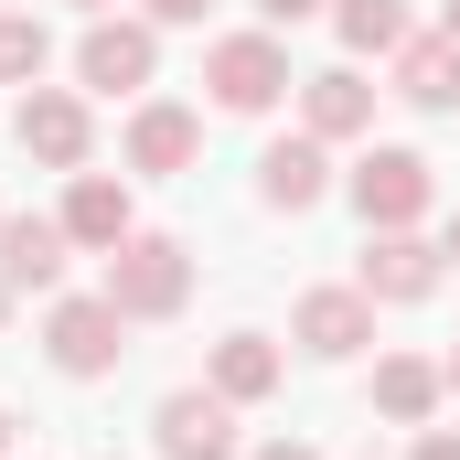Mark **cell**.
I'll use <instances>...</instances> for the list:
<instances>
[{"instance_id": "1", "label": "cell", "mask_w": 460, "mask_h": 460, "mask_svg": "<svg viewBox=\"0 0 460 460\" xmlns=\"http://www.w3.org/2000/svg\"><path fill=\"white\" fill-rule=\"evenodd\" d=\"M279 97H300V75H289V43H279L268 22L204 43V108L215 118H268Z\"/></svg>"}, {"instance_id": "2", "label": "cell", "mask_w": 460, "mask_h": 460, "mask_svg": "<svg viewBox=\"0 0 460 460\" xmlns=\"http://www.w3.org/2000/svg\"><path fill=\"white\" fill-rule=\"evenodd\" d=\"M128 332H139V322L118 311L108 289H54V300H43V364H54V375H75V385L118 375Z\"/></svg>"}, {"instance_id": "3", "label": "cell", "mask_w": 460, "mask_h": 460, "mask_svg": "<svg viewBox=\"0 0 460 460\" xmlns=\"http://www.w3.org/2000/svg\"><path fill=\"white\" fill-rule=\"evenodd\" d=\"M108 289L128 322H182V300H193V246L182 235H161V226H139L128 246H108Z\"/></svg>"}, {"instance_id": "4", "label": "cell", "mask_w": 460, "mask_h": 460, "mask_svg": "<svg viewBox=\"0 0 460 460\" xmlns=\"http://www.w3.org/2000/svg\"><path fill=\"white\" fill-rule=\"evenodd\" d=\"M75 86L139 108V97L161 86V22H150V11H97V22L75 32Z\"/></svg>"}, {"instance_id": "5", "label": "cell", "mask_w": 460, "mask_h": 460, "mask_svg": "<svg viewBox=\"0 0 460 460\" xmlns=\"http://www.w3.org/2000/svg\"><path fill=\"white\" fill-rule=\"evenodd\" d=\"M439 279H450L439 235H418V226H364V246H353V289H364L375 311H418V300H439Z\"/></svg>"}, {"instance_id": "6", "label": "cell", "mask_w": 460, "mask_h": 460, "mask_svg": "<svg viewBox=\"0 0 460 460\" xmlns=\"http://www.w3.org/2000/svg\"><path fill=\"white\" fill-rule=\"evenodd\" d=\"M343 193H353L364 226H429V204H439V161L407 150V139H375V150L343 172Z\"/></svg>"}, {"instance_id": "7", "label": "cell", "mask_w": 460, "mask_h": 460, "mask_svg": "<svg viewBox=\"0 0 460 460\" xmlns=\"http://www.w3.org/2000/svg\"><path fill=\"white\" fill-rule=\"evenodd\" d=\"M11 139H22L32 172H86V161H97V108H86V86H22Z\"/></svg>"}, {"instance_id": "8", "label": "cell", "mask_w": 460, "mask_h": 460, "mask_svg": "<svg viewBox=\"0 0 460 460\" xmlns=\"http://www.w3.org/2000/svg\"><path fill=\"white\" fill-rule=\"evenodd\" d=\"M118 161H128V182H182L193 161H204V108H182V97H139L128 108V139H118Z\"/></svg>"}, {"instance_id": "9", "label": "cell", "mask_w": 460, "mask_h": 460, "mask_svg": "<svg viewBox=\"0 0 460 460\" xmlns=\"http://www.w3.org/2000/svg\"><path fill=\"white\" fill-rule=\"evenodd\" d=\"M235 418H246V407H226L215 385H172V396L150 407V450H161V460H235V450H246Z\"/></svg>"}, {"instance_id": "10", "label": "cell", "mask_w": 460, "mask_h": 460, "mask_svg": "<svg viewBox=\"0 0 460 460\" xmlns=\"http://www.w3.org/2000/svg\"><path fill=\"white\" fill-rule=\"evenodd\" d=\"M332 139H311V128H289V139H268L257 150V204L268 215H311V204H332Z\"/></svg>"}, {"instance_id": "11", "label": "cell", "mask_w": 460, "mask_h": 460, "mask_svg": "<svg viewBox=\"0 0 460 460\" xmlns=\"http://www.w3.org/2000/svg\"><path fill=\"white\" fill-rule=\"evenodd\" d=\"M289 343L311 353V364H353V353L375 343V300L332 279V289H300V311H289Z\"/></svg>"}, {"instance_id": "12", "label": "cell", "mask_w": 460, "mask_h": 460, "mask_svg": "<svg viewBox=\"0 0 460 460\" xmlns=\"http://www.w3.org/2000/svg\"><path fill=\"white\" fill-rule=\"evenodd\" d=\"M65 235H75V257H108L139 235V204H128V172H65Z\"/></svg>"}, {"instance_id": "13", "label": "cell", "mask_w": 460, "mask_h": 460, "mask_svg": "<svg viewBox=\"0 0 460 460\" xmlns=\"http://www.w3.org/2000/svg\"><path fill=\"white\" fill-rule=\"evenodd\" d=\"M65 257H75V235H65V215H0V289L22 300H54L65 289Z\"/></svg>"}, {"instance_id": "14", "label": "cell", "mask_w": 460, "mask_h": 460, "mask_svg": "<svg viewBox=\"0 0 460 460\" xmlns=\"http://www.w3.org/2000/svg\"><path fill=\"white\" fill-rule=\"evenodd\" d=\"M364 407H375L385 429H439V407H450V375H439V353H375V385H364Z\"/></svg>"}, {"instance_id": "15", "label": "cell", "mask_w": 460, "mask_h": 460, "mask_svg": "<svg viewBox=\"0 0 460 460\" xmlns=\"http://www.w3.org/2000/svg\"><path fill=\"white\" fill-rule=\"evenodd\" d=\"M375 97H385V86H364V65L343 54V65H322V75H300V128L343 150V139H364V128H375Z\"/></svg>"}, {"instance_id": "16", "label": "cell", "mask_w": 460, "mask_h": 460, "mask_svg": "<svg viewBox=\"0 0 460 460\" xmlns=\"http://www.w3.org/2000/svg\"><path fill=\"white\" fill-rule=\"evenodd\" d=\"M385 97L450 118V108H460V43H450V32H407V43L385 54Z\"/></svg>"}, {"instance_id": "17", "label": "cell", "mask_w": 460, "mask_h": 460, "mask_svg": "<svg viewBox=\"0 0 460 460\" xmlns=\"http://www.w3.org/2000/svg\"><path fill=\"white\" fill-rule=\"evenodd\" d=\"M204 385H215L226 407H268V396L289 385V353L268 343V332H226V343H215V364H204Z\"/></svg>"}, {"instance_id": "18", "label": "cell", "mask_w": 460, "mask_h": 460, "mask_svg": "<svg viewBox=\"0 0 460 460\" xmlns=\"http://www.w3.org/2000/svg\"><path fill=\"white\" fill-rule=\"evenodd\" d=\"M332 32H343L353 65H364V54H396L418 22H407V0H332Z\"/></svg>"}, {"instance_id": "19", "label": "cell", "mask_w": 460, "mask_h": 460, "mask_svg": "<svg viewBox=\"0 0 460 460\" xmlns=\"http://www.w3.org/2000/svg\"><path fill=\"white\" fill-rule=\"evenodd\" d=\"M54 75V32L32 11H0V86H43Z\"/></svg>"}, {"instance_id": "20", "label": "cell", "mask_w": 460, "mask_h": 460, "mask_svg": "<svg viewBox=\"0 0 460 460\" xmlns=\"http://www.w3.org/2000/svg\"><path fill=\"white\" fill-rule=\"evenodd\" d=\"M322 11H332V0H257V22H268V32H300V22H322Z\"/></svg>"}, {"instance_id": "21", "label": "cell", "mask_w": 460, "mask_h": 460, "mask_svg": "<svg viewBox=\"0 0 460 460\" xmlns=\"http://www.w3.org/2000/svg\"><path fill=\"white\" fill-rule=\"evenodd\" d=\"M139 11H150L161 32H204V11H215V0H139Z\"/></svg>"}, {"instance_id": "22", "label": "cell", "mask_w": 460, "mask_h": 460, "mask_svg": "<svg viewBox=\"0 0 460 460\" xmlns=\"http://www.w3.org/2000/svg\"><path fill=\"white\" fill-rule=\"evenodd\" d=\"M407 460H460V429H418V450Z\"/></svg>"}, {"instance_id": "23", "label": "cell", "mask_w": 460, "mask_h": 460, "mask_svg": "<svg viewBox=\"0 0 460 460\" xmlns=\"http://www.w3.org/2000/svg\"><path fill=\"white\" fill-rule=\"evenodd\" d=\"M246 460H322V450H311V439H257Z\"/></svg>"}, {"instance_id": "24", "label": "cell", "mask_w": 460, "mask_h": 460, "mask_svg": "<svg viewBox=\"0 0 460 460\" xmlns=\"http://www.w3.org/2000/svg\"><path fill=\"white\" fill-rule=\"evenodd\" d=\"M439 257H450V268H460V204H450V226H439Z\"/></svg>"}, {"instance_id": "25", "label": "cell", "mask_w": 460, "mask_h": 460, "mask_svg": "<svg viewBox=\"0 0 460 460\" xmlns=\"http://www.w3.org/2000/svg\"><path fill=\"white\" fill-rule=\"evenodd\" d=\"M439 375H450V396H460V343H450V353H439Z\"/></svg>"}, {"instance_id": "26", "label": "cell", "mask_w": 460, "mask_h": 460, "mask_svg": "<svg viewBox=\"0 0 460 460\" xmlns=\"http://www.w3.org/2000/svg\"><path fill=\"white\" fill-rule=\"evenodd\" d=\"M0 460H22V450H11V407H0Z\"/></svg>"}, {"instance_id": "27", "label": "cell", "mask_w": 460, "mask_h": 460, "mask_svg": "<svg viewBox=\"0 0 460 460\" xmlns=\"http://www.w3.org/2000/svg\"><path fill=\"white\" fill-rule=\"evenodd\" d=\"M439 32H450V43H460V0H450V11H439Z\"/></svg>"}, {"instance_id": "28", "label": "cell", "mask_w": 460, "mask_h": 460, "mask_svg": "<svg viewBox=\"0 0 460 460\" xmlns=\"http://www.w3.org/2000/svg\"><path fill=\"white\" fill-rule=\"evenodd\" d=\"M75 11H86V22H97V11H118V0H75Z\"/></svg>"}, {"instance_id": "29", "label": "cell", "mask_w": 460, "mask_h": 460, "mask_svg": "<svg viewBox=\"0 0 460 460\" xmlns=\"http://www.w3.org/2000/svg\"><path fill=\"white\" fill-rule=\"evenodd\" d=\"M0 322H11V289H0Z\"/></svg>"}, {"instance_id": "30", "label": "cell", "mask_w": 460, "mask_h": 460, "mask_svg": "<svg viewBox=\"0 0 460 460\" xmlns=\"http://www.w3.org/2000/svg\"><path fill=\"white\" fill-rule=\"evenodd\" d=\"M0 215H11V204H0Z\"/></svg>"}]
</instances>
